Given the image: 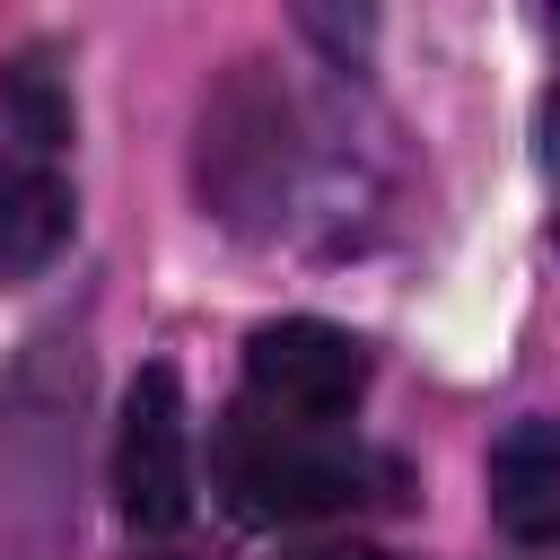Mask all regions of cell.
<instances>
[{
	"instance_id": "3957f363",
	"label": "cell",
	"mask_w": 560,
	"mask_h": 560,
	"mask_svg": "<svg viewBox=\"0 0 560 560\" xmlns=\"http://www.w3.org/2000/svg\"><path fill=\"white\" fill-rule=\"evenodd\" d=\"M114 508L131 534H184L192 516V411H184V376L166 359H149L122 394V438H114Z\"/></svg>"
},
{
	"instance_id": "8992f818",
	"label": "cell",
	"mask_w": 560,
	"mask_h": 560,
	"mask_svg": "<svg viewBox=\"0 0 560 560\" xmlns=\"http://www.w3.org/2000/svg\"><path fill=\"white\" fill-rule=\"evenodd\" d=\"M289 560H394V551H368V542H324V551H289Z\"/></svg>"
},
{
	"instance_id": "5b68a950",
	"label": "cell",
	"mask_w": 560,
	"mask_h": 560,
	"mask_svg": "<svg viewBox=\"0 0 560 560\" xmlns=\"http://www.w3.org/2000/svg\"><path fill=\"white\" fill-rule=\"evenodd\" d=\"M490 516L516 542H560V420H516L490 446Z\"/></svg>"
},
{
	"instance_id": "6da1fadb",
	"label": "cell",
	"mask_w": 560,
	"mask_h": 560,
	"mask_svg": "<svg viewBox=\"0 0 560 560\" xmlns=\"http://www.w3.org/2000/svg\"><path fill=\"white\" fill-rule=\"evenodd\" d=\"M210 481L228 499V516L245 525H315V516H350V508H385L402 490L394 455L359 446L350 429H315V420H271L254 402H236L210 438Z\"/></svg>"
},
{
	"instance_id": "7a4b0ae2",
	"label": "cell",
	"mask_w": 560,
	"mask_h": 560,
	"mask_svg": "<svg viewBox=\"0 0 560 560\" xmlns=\"http://www.w3.org/2000/svg\"><path fill=\"white\" fill-rule=\"evenodd\" d=\"M70 88L52 52L0 61V280H35L70 245Z\"/></svg>"
},
{
	"instance_id": "52a82bcc",
	"label": "cell",
	"mask_w": 560,
	"mask_h": 560,
	"mask_svg": "<svg viewBox=\"0 0 560 560\" xmlns=\"http://www.w3.org/2000/svg\"><path fill=\"white\" fill-rule=\"evenodd\" d=\"M140 560H201V551H140Z\"/></svg>"
},
{
	"instance_id": "277c9868",
	"label": "cell",
	"mask_w": 560,
	"mask_h": 560,
	"mask_svg": "<svg viewBox=\"0 0 560 560\" xmlns=\"http://www.w3.org/2000/svg\"><path fill=\"white\" fill-rule=\"evenodd\" d=\"M368 394V341L315 315H280L245 341V402L271 420H315L341 429Z\"/></svg>"
}]
</instances>
